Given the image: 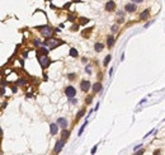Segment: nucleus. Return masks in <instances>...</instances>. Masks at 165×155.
<instances>
[{"label": "nucleus", "mask_w": 165, "mask_h": 155, "mask_svg": "<svg viewBox=\"0 0 165 155\" xmlns=\"http://www.w3.org/2000/svg\"><path fill=\"white\" fill-rule=\"evenodd\" d=\"M84 115H85V109H80V111H79V113L76 115V121H79L81 117H84Z\"/></svg>", "instance_id": "obj_17"}, {"label": "nucleus", "mask_w": 165, "mask_h": 155, "mask_svg": "<svg viewBox=\"0 0 165 155\" xmlns=\"http://www.w3.org/2000/svg\"><path fill=\"white\" fill-rule=\"evenodd\" d=\"M50 131H51V135H57L59 126H57L56 123H51V125H50Z\"/></svg>", "instance_id": "obj_10"}, {"label": "nucleus", "mask_w": 165, "mask_h": 155, "mask_svg": "<svg viewBox=\"0 0 165 155\" xmlns=\"http://www.w3.org/2000/svg\"><path fill=\"white\" fill-rule=\"evenodd\" d=\"M67 78H69L70 80H74V79H75V74H69V75H67Z\"/></svg>", "instance_id": "obj_25"}, {"label": "nucleus", "mask_w": 165, "mask_h": 155, "mask_svg": "<svg viewBox=\"0 0 165 155\" xmlns=\"http://www.w3.org/2000/svg\"><path fill=\"white\" fill-rule=\"evenodd\" d=\"M3 137V130H1V127H0V139Z\"/></svg>", "instance_id": "obj_32"}, {"label": "nucleus", "mask_w": 165, "mask_h": 155, "mask_svg": "<svg viewBox=\"0 0 165 155\" xmlns=\"http://www.w3.org/2000/svg\"><path fill=\"white\" fill-rule=\"evenodd\" d=\"M65 94H66V97H67V99H72V98L75 97V94H76L75 88L71 86V85H69V86L65 89Z\"/></svg>", "instance_id": "obj_4"}, {"label": "nucleus", "mask_w": 165, "mask_h": 155, "mask_svg": "<svg viewBox=\"0 0 165 155\" xmlns=\"http://www.w3.org/2000/svg\"><path fill=\"white\" fill-rule=\"evenodd\" d=\"M64 145H65V141L64 140H57V142H56V145H55V149H53V151L56 153V154H59L61 150H62V148H64Z\"/></svg>", "instance_id": "obj_6"}, {"label": "nucleus", "mask_w": 165, "mask_h": 155, "mask_svg": "<svg viewBox=\"0 0 165 155\" xmlns=\"http://www.w3.org/2000/svg\"><path fill=\"white\" fill-rule=\"evenodd\" d=\"M149 15H150V10H149V9H145L144 12L140 14V19H141V20H145V19L149 18Z\"/></svg>", "instance_id": "obj_12"}, {"label": "nucleus", "mask_w": 165, "mask_h": 155, "mask_svg": "<svg viewBox=\"0 0 165 155\" xmlns=\"http://www.w3.org/2000/svg\"><path fill=\"white\" fill-rule=\"evenodd\" d=\"M144 153H145V150H144V149H142V148H141V149H140L138 151H136V153H135V155H142V154H144Z\"/></svg>", "instance_id": "obj_23"}, {"label": "nucleus", "mask_w": 165, "mask_h": 155, "mask_svg": "<svg viewBox=\"0 0 165 155\" xmlns=\"http://www.w3.org/2000/svg\"><path fill=\"white\" fill-rule=\"evenodd\" d=\"M86 125H88V118L85 119V123H84V125H81V127H80V130H79V132H78V135H79V136H80V135L83 134V132H84V130H85Z\"/></svg>", "instance_id": "obj_16"}, {"label": "nucleus", "mask_w": 165, "mask_h": 155, "mask_svg": "<svg viewBox=\"0 0 165 155\" xmlns=\"http://www.w3.org/2000/svg\"><path fill=\"white\" fill-rule=\"evenodd\" d=\"M85 71H86L88 74H90V73H92V69H90V66H86V68H85Z\"/></svg>", "instance_id": "obj_28"}, {"label": "nucleus", "mask_w": 165, "mask_h": 155, "mask_svg": "<svg viewBox=\"0 0 165 155\" xmlns=\"http://www.w3.org/2000/svg\"><path fill=\"white\" fill-rule=\"evenodd\" d=\"M125 9H126V12H128V13H133V12H136L137 5L136 4H132V3H128V4H126Z\"/></svg>", "instance_id": "obj_8"}, {"label": "nucleus", "mask_w": 165, "mask_h": 155, "mask_svg": "<svg viewBox=\"0 0 165 155\" xmlns=\"http://www.w3.org/2000/svg\"><path fill=\"white\" fill-rule=\"evenodd\" d=\"M111 59H112V55H107L105 59H104V61H103V65H104V66H108V64H109V61H111Z\"/></svg>", "instance_id": "obj_18"}, {"label": "nucleus", "mask_w": 165, "mask_h": 155, "mask_svg": "<svg viewBox=\"0 0 165 155\" xmlns=\"http://www.w3.org/2000/svg\"><path fill=\"white\" fill-rule=\"evenodd\" d=\"M79 22H80V24H86V23H89V19H86V18H80Z\"/></svg>", "instance_id": "obj_21"}, {"label": "nucleus", "mask_w": 165, "mask_h": 155, "mask_svg": "<svg viewBox=\"0 0 165 155\" xmlns=\"http://www.w3.org/2000/svg\"><path fill=\"white\" fill-rule=\"evenodd\" d=\"M90 81H88V80H83L81 81V84H80V89L83 90V92H85V93H88L89 92V89H90Z\"/></svg>", "instance_id": "obj_7"}, {"label": "nucleus", "mask_w": 165, "mask_h": 155, "mask_svg": "<svg viewBox=\"0 0 165 155\" xmlns=\"http://www.w3.org/2000/svg\"><path fill=\"white\" fill-rule=\"evenodd\" d=\"M70 5H71V3H67V4H65V5H64V9H67V8H69Z\"/></svg>", "instance_id": "obj_30"}, {"label": "nucleus", "mask_w": 165, "mask_h": 155, "mask_svg": "<svg viewBox=\"0 0 165 155\" xmlns=\"http://www.w3.org/2000/svg\"><path fill=\"white\" fill-rule=\"evenodd\" d=\"M60 45H64V42L62 41H57V39H53V38H47L43 43H41V46L46 47L48 50H53V48H56Z\"/></svg>", "instance_id": "obj_1"}, {"label": "nucleus", "mask_w": 165, "mask_h": 155, "mask_svg": "<svg viewBox=\"0 0 165 155\" xmlns=\"http://www.w3.org/2000/svg\"><path fill=\"white\" fill-rule=\"evenodd\" d=\"M107 46H108L109 48H112V47L114 46V37H113V36H108V37H107Z\"/></svg>", "instance_id": "obj_11"}, {"label": "nucleus", "mask_w": 165, "mask_h": 155, "mask_svg": "<svg viewBox=\"0 0 165 155\" xmlns=\"http://www.w3.org/2000/svg\"><path fill=\"white\" fill-rule=\"evenodd\" d=\"M132 3H135V4H141L142 1H144V0H131Z\"/></svg>", "instance_id": "obj_27"}, {"label": "nucleus", "mask_w": 165, "mask_h": 155, "mask_svg": "<svg viewBox=\"0 0 165 155\" xmlns=\"http://www.w3.org/2000/svg\"><path fill=\"white\" fill-rule=\"evenodd\" d=\"M69 20H71V22H72V20H74V15H70V17H69Z\"/></svg>", "instance_id": "obj_33"}, {"label": "nucleus", "mask_w": 165, "mask_h": 155, "mask_svg": "<svg viewBox=\"0 0 165 155\" xmlns=\"http://www.w3.org/2000/svg\"><path fill=\"white\" fill-rule=\"evenodd\" d=\"M97 149H98V145H95V146H94V148L92 149V151H90V153H92V155H94V154H95V151H97Z\"/></svg>", "instance_id": "obj_26"}, {"label": "nucleus", "mask_w": 165, "mask_h": 155, "mask_svg": "<svg viewBox=\"0 0 165 155\" xmlns=\"http://www.w3.org/2000/svg\"><path fill=\"white\" fill-rule=\"evenodd\" d=\"M154 155H160V150H156L155 153H154Z\"/></svg>", "instance_id": "obj_31"}, {"label": "nucleus", "mask_w": 165, "mask_h": 155, "mask_svg": "<svg viewBox=\"0 0 165 155\" xmlns=\"http://www.w3.org/2000/svg\"><path fill=\"white\" fill-rule=\"evenodd\" d=\"M90 32H92V28L85 29V31L83 32V36H84V37H89V36H90Z\"/></svg>", "instance_id": "obj_20"}, {"label": "nucleus", "mask_w": 165, "mask_h": 155, "mask_svg": "<svg viewBox=\"0 0 165 155\" xmlns=\"http://www.w3.org/2000/svg\"><path fill=\"white\" fill-rule=\"evenodd\" d=\"M56 125H57L59 127L66 130V128H67V119L64 118V117H60V118H57V123H56Z\"/></svg>", "instance_id": "obj_5"}, {"label": "nucleus", "mask_w": 165, "mask_h": 155, "mask_svg": "<svg viewBox=\"0 0 165 155\" xmlns=\"http://www.w3.org/2000/svg\"><path fill=\"white\" fill-rule=\"evenodd\" d=\"M17 84H18V85H26V84H27V80H26V79H19V80L17 81Z\"/></svg>", "instance_id": "obj_22"}, {"label": "nucleus", "mask_w": 165, "mask_h": 155, "mask_svg": "<svg viewBox=\"0 0 165 155\" xmlns=\"http://www.w3.org/2000/svg\"><path fill=\"white\" fill-rule=\"evenodd\" d=\"M69 137H70V131H69V130H64V131H62V134H61V140L66 141Z\"/></svg>", "instance_id": "obj_14"}, {"label": "nucleus", "mask_w": 165, "mask_h": 155, "mask_svg": "<svg viewBox=\"0 0 165 155\" xmlns=\"http://www.w3.org/2000/svg\"><path fill=\"white\" fill-rule=\"evenodd\" d=\"M92 99H93V95H90L89 98H86V103H88V104H89V103L92 102Z\"/></svg>", "instance_id": "obj_29"}, {"label": "nucleus", "mask_w": 165, "mask_h": 155, "mask_svg": "<svg viewBox=\"0 0 165 155\" xmlns=\"http://www.w3.org/2000/svg\"><path fill=\"white\" fill-rule=\"evenodd\" d=\"M78 55L79 53H78V50H76V48H71L70 50V56L71 57H78Z\"/></svg>", "instance_id": "obj_19"}, {"label": "nucleus", "mask_w": 165, "mask_h": 155, "mask_svg": "<svg viewBox=\"0 0 165 155\" xmlns=\"http://www.w3.org/2000/svg\"><path fill=\"white\" fill-rule=\"evenodd\" d=\"M72 1H75V3H81V0H72Z\"/></svg>", "instance_id": "obj_34"}, {"label": "nucleus", "mask_w": 165, "mask_h": 155, "mask_svg": "<svg viewBox=\"0 0 165 155\" xmlns=\"http://www.w3.org/2000/svg\"><path fill=\"white\" fill-rule=\"evenodd\" d=\"M0 155H3V154H1V153H0Z\"/></svg>", "instance_id": "obj_35"}, {"label": "nucleus", "mask_w": 165, "mask_h": 155, "mask_svg": "<svg viewBox=\"0 0 165 155\" xmlns=\"http://www.w3.org/2000/svg\"><path fill=\"white\" fill-rule=\"evenodd\" d=\"M114 9H116V3L112 1V0L105 4V10H108V12H113Z\"/></svg>", "instance_id": "obj_9"}, {"label": "nucleus", "mask_w": 165, "mask_h": 155, "mask_svg": "<svg viewBox=\"0 0 165 155\" xmlns=\"http://www.w3.org/2000/svg\"><path fill=\"white\" fill-rule=\"evenodd\" d=\"M103 48H104V45H103V43H100V42H97L95 45H94V50L97 52H100Z\"/></svg>", "instance_id": "obj_15"}, {"label": "nucleus", "mask_w": 165, "mask_h": 155, "mask_svg": "<svg viewBox=\"0 0 165 155\" xmlns=\"http://www.w3.org/2000/svg\"><path fill=\"white\" fill-rule=\"evenodd\" d=\"M39 32H41V35L43 36V37H46V39L47 38H52V36H53V29L50 27V26H39V27H36Z\"/></svg>", "instance_id": "obj_2"}, {"label": "nucleus", "mask_w": 165, "mask_h": 155, "mask_svg": "<svg viewBox=\"0 0 165 155\" xmlns=\"http://www.w3.org/2000/svg\"><path fill=\"white\" fill-rule=\"evenodd\" d=\"M102 88H103V86H102L100 83H95V84L93 85V93L95 94V93H98V92H100Z\"/></svg>", "instance_id": "obj_13"}, {"label": "nucleus", "mask_w": 165, "mask_h": 155, "mask_svg": "<svg viewBox=\"0 0 165 155\" xmlns=\"http://www.w3.org/2000/svg\"><path fill=\"white\" fill-rule=\"evenodd\" d=\"M78 29H79V24H74L71 27V31H78Z\"/></svg>", "instance_id": "obj_24"}, {"label": "nucleus", "mask_w": 165, "mask_h": 155, "mask_svg": "<svg viewBox=\"0 0 165 155\" xmlns=\"http://www.w3.org/2000/svg\"><path fill=\"white\" fill-rule=\"evenodd\" d=\"M37 59H38V62L41 65V68L45 70L46 68H48L50 64H51V60L48 59V56H46V55H39L37 53Z\"/></svg>", "instance_id": "obj_3"}]
</instances>
